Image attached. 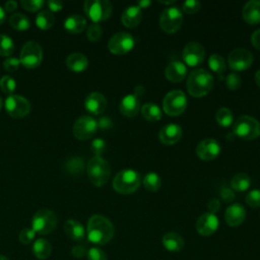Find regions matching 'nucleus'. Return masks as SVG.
Returning <instances> with one entry per match:
<instances>
[{
	"label": "nucleus",
	"instance_id": "nucleus-1",
	"mask_svg": "<svg viewBox=\"0 0 260 260\" xmlns=\"http://www.w3.org/2000/svg\"><path fill=\"white\" fill-rule=\"evenodd\" d=\"M87 239L96 245H106L115 234V228L112 221L104 215L94 214L89 217L86 228Z\"/></svg>",
	"mask_w": 260,
	"mask_h": 260
},
{
	"label": "nucleus",
	"instance_id": "nucleus-2",
	"mask_svg": "<svg viewBox=\"0 0 260 260\" xmlns=\"http://www.w3.org/2000/svg\"><path fill=\"white\" fill-rule=\"evenodd\" d=\"M213 76L203 68H197L189 73L187 78V90L193 98H202L212 88Z\"/></svg>",
	"mask_w": 260,
	"mask_h": 260
},
{
	"label": "nucleus",
	"instance_id": "nucleus-3",
	"mask_svg": "<svg viewBox=\"0 0 260 260\" xmlns=\"http://www.w3.org/2000/svg\"><path fill=\"white\" fill-rule=\"evenodd\" d=\"M86 173L89 181L95 187L104 186L111 176V166L102 156H93L86 166Z\"/></svg>",
	"mask_w": 260,
	"mask_h": 260
},
{
	"label": "nucleus",
	"instance_id": "nucleus-4",
	"mask_svg": "<svg viewBox=\"0 0 260 260\" xmlns=\"http://www.w3.org/2000/svg\"><path fill=\"white\" fill-rule=\"evenodd\" d=\"M141 184V177L138 172L125 169L120 171L113 179V188L116 192L128 195L134 193Z\"/></svg>",
	"mask_w": 260,
	"mask_h": 260
},
{
	"label": "nucleus",
	"instance_id": "nucleus-5",
	"mask_svg": "<svg viewBox=\"0 0 260 260\" xmlns=\"http://www.w3.org/2000/svg\"><path fill=\"white\" fill-rule=\"evenodd\" d=\"M233 133L244 140H254L260 136V123L251 116L243 115L234 123Z\"/></svg>",
	"mask_w": 260,
	"mask_h": 260
},
{
	"label": "nucleus",
	"instance_id": "nucleus-6",
	"mask_svg": "<svg viewBox=\"0 0 260 260\" xmlns=\"http://www.w3.org/2000/svg\"><path fill=\"white\" fill-rule=\"evenodd\" d=\"M57 225L56 213L48 208L39 209L31 218V229L36 234L48 235L52 233Z\"/></svg>",
	"mask_w": 260,
	"mask_h": 260
},
{
	"label": "nucleus",
	"instance_id": "nucleus-7",
	"mask_svg": "<svg viewBox=\"0 0 260 260\" xmlns=\"http://www.w3.org/2000/svg\"><path fill=\"white\" fill-rule=\"evenodd\" d=\"M83 9L86 16L93 23H99L107 20L111 16L113 7L108 0H86Z\"/></svg>",
	"mask_w": 260,
	"mask_h": 260
},
{
	"label": "nucleus",
	"instance_id": "nucleus-8",
	"mask_svg": "<svg viewBox=\"0 0 260 260\" xmlns=\"http://www.w3.org/2000/svg\"><path fill=\"white\" fill-rule=\"evenodd\" d=\"M187 107L186 94L179 89H174L168 92L162 101L164 112L171 116L177 117L184 113Z\"/></svg>",
	"mask_w": 260,
	"mask_h": 260
},
{
	"label": "nucleus",
	"instance_id": "nucleus-9",
	"mask_svg": "<svg viewBox=\"0 0 260 260\" xmlns=\"http://www.w3.org/2000/svg\"><path fill=\"white\" fill-rule=\"evenodd\" d=\"M43 59V50L38 42L29 41L25 43L20 51L19 61L20 65L25 68L32 69L41 65Z\"/></svg>",
	"mask_w": 260,
	"mask_h": 260
},
{
	"label": "nucleus",
	"instance_id": "nucleus-10",
	"mask_svg": "<svg viewBox=\"0 0 260 260\" xmlns=\"http://www.w3.org/2000/svg\"><path fill=\"white\" fill-rule=\"evenodd\" d=\"M183 13L177 6L166 8L159 16V26L167 34H175L183 24Z\"/></svg>",
	"mask_w": 260,
	"mask_h": 260
},
{
	"label": "nucleus",
	"instance_id": "nucleus-11",
	"mask_svg": "<svg viewBox=\"0 0 260 260\" xmlns=\"http://www.w3.org/2000/svg\"><path fill=\"white\" fill-rule=\"evenodd\" d=\"M5 111L7 114L15 119L25 117L30 111V103L27 99L19 94H10L4 102Z\"/></svg>",
	"mask_w": 260,
	"mask_h": 260
},
{
	"label": "nucleus",
	"instance_id": "nucleus-12",
	"mask_svg": "<svg viewBox=\"0 0 260 260\" xmlns=\"http://www.w3.org/2000/svg\"><path fill=\"white\" fill-rule=\"evenodd\" d=\"M98 121L90 116H81L73 124L72 132L78 140L91 138L98 130Z\"/></svg>",
	"mask_w": 260,
	"mask_h": 260
},
{
	"label": "nucleus",
	"instance_id": "nucleus-13",
	"mask_svg": "<svg viewBox=\"0 0 260 260\" xmlns=\"http://www.w3.org/2000/svg\"><path fill=\"white\" fill-rule=\"evenodd\" d=\"M135 45L134 38L126 32L120 31L115 34L108 43V49L115 55H124L130 52Z\"/></svg>",
	"mask_w": 260,
	"mask_h": 260
},
{
	"label": "nucleus",
	"instance_id": "nucleus-14",
	"mask_svg": "<svg viewBox=\"0 0 260 260\" xmlns=\"http://www.w3.org/2000/svg\"><path fill=\"white\" fill-rule=\"evenodd\" d=\"M253 63L252 53L244 48L234 49L228 57V64L235 71H243L251 67Z\"/></svg>",
	"mask_w": 260,
	"mask_h": 260
},
{
	"label": "nucleus",
	"instance_id": "nucleus-15",
	"mask_svg": "<svg viewBox=\"0 0 260 260\" xmlns=\"http://www.w3.org/2000/svg\"><path fill=\"white\" fill-rule=\"evenodd\" d=\"M205 57V49L198 42L188 43L183 50V60L190 67L201 64Z\"/></svg>",
	"mask_w": 260,
	"mask_h": 260
},
{
	"label": "nucleus",
	"instance_id": "nucleus-16",
	"mask_svg": "<svg viewBox=\"0 0 260 260\" xmlns=\"http://www.w3.org/2000/svg\"><path fill=\"white\" fill-rule=\"evenodd\" d=\"M220 145L217 140L213 138H205L201 140L196 146V154L202 160H213L220 153Z\"/></svg>",
	"mask_w": 260,
	"mask_h": 260
},
{
	"label": "nucleus",
	"instance_id": "nucleus-17",
	"mask_svg": "<svg viewBox=\"0 0 260 260\" xmlns=\"http://www.w3.org/2000/svg\"><path fill=\"white\" fill-rule=\"evenodd\" d=\"M219 225L218 218L215 214L205 212L201 214L196 221V231L203 237H208L214 234Z\"/></svg>",
	"mask_w": 260,
	"mask_h": 260
},
{
	"label": "nucleus",
	"instance_id": "nucleus-18",
	"mask_svg": "<svg viewBox=\"0 0 260 260\" xmlns=\"http://www.w3.org/2000/svg\"><path fill=\"white\" fill-rule=\"evenodd\" d=\"M85 110L92 115L102 114L107 108V100L101 92H90L84 100Z\"/></svg>",
	"mask_w": 260,
	"mask_h": 260
},
{
	"label": "nucleus",
	"instance_id": "nucleus-19",
	"mask_svg": "<svg viewBox=\"0 0 260 260\" xmlns=\"http://www.w3.org/2000/svg\"><path fill=\"white\" fill-rule=\"evenodd\" d=\"M182 128L177 124H168L164 126L158 132V139L166 145H173L177 143L182 137Z\"/></svg>",
	"mask_w": 260,
	"mask_h": 260
},
{
	"label": "nucleus",
	"instance_id": "nucleus-20",
	"mask_svg": "<svg viewBox=\"0 0 260 260\" xmlns=\"http://www.w3.org/2000/svg\"><path fill=\"white\" fill-rule=\"evenodd\" d=\"M246 218V210L244 206L240 203H234L230 205L224 213L225 222L230 226H239L241 225Z\"/></svg>",
	"mask_w": 260,
	"mask_h": 260
},
{
	"label": "nucleus",
	"instance_id": "nucleus-21",
	"mask_svg": "<svg viewBox=\"0 0 260 260\" xmlns=\"http://www.w3.org/2000/svg\"><path fill=\"white\" fill-rule=\"evenodd\" d=\"M186 75L187 67L181 61H172L165 69V76L171 82H181Z\"/></svg>",
	"mask_w": 260,
	"mask_h": 260
},
{
	"label": "nucleus",
	"instance_id": "nucleus-22",
	"mask_svg": "<svg viewBox=\"0 0 260 260\" xmlns=\"http://www.w3.org/2000/svg\"><path fill=\"white\" fill-rule=\"evenodd\" d=\"M119 109L123 116L128 118L135 117L140 110L139 98L134 93L125 95L120 103Z\"/></svg>",
	"mask_w": 260,
	"mask_h": 260
},
{
	"label": "nucleus",
	"instance_id": "nucleus-23",
	"mask_svg": "<svg viewBox=\"0 0 260 260\" xmlns=\"http://www.w3.org/2000/svg\"><path fill=\"white\" fill-rule=\"evenodd\" d=\"M141 20L142 10L137 5H131L127 7L121 15V21L123 25H125L128 28L136 27Z\"/></svg>",
	"mask_w": 260,
	"mask_h": 260
},
{
	"label": "nucleus",
	"instance_id": "nucleus-24",
	"mask_svg": "<svg viewBox=\"0 0 260 260\" xmlns=\"http://www.w3.org/2000/svg\"><path fill=\"white\" fill-rule=\"evenodd\" d=\"M242 16L244 20L251 25L260 22V1L251 0L248 1L242 10Z\"/></svg>",
	"mask_w": 260,
	"mask_h": 260
},
{
	"label": "nucleus",
	"instance_id": "nucleus-25",
	"mask_svg": "<svg viewBox=\"0 0 260 260\" xmlns=\"http://www.w3.org/2000/svg\"><path fill=\"white\" fill-rule=\"evenodd\" d=\"M162 245L170 252H178L184 248L183 237L176 232H169L162 237Z\"/></svg>",
	"mask_w": 260,
	"mask_h": 260
},
{
	"label": "nucleus",
	"instance_id": "nucleus-26",
	"mask_svg": "<svg viewBox=\"0 0 260 260\" xmlns=\"http://www.w3.org/2000/svg\"><path fill=\"white\" fill-rule=\"evenodd\" d=\"M65 234L73 241H82L85 237L83 225L76 219H68L64 224Z\"/></svg>",
	"mask_w": 260,
	"mask_h": 260
},
{
	"label": "nucleus",
	"instance_id": "nucleus-27",
	"mask_svg": "<svg viewBox=\"0 0 260 260\" xmlns=\"http://www.w3.org/2000/svg\"><path fill=\"white\" fill-rule=\"evenodd\" d=\"M66 66L73 72H82L88 66V60L81 53H72L66 58Z\"/></svg>",
	"mask_w": 260,
	"mask_h": 260
},
{
	"label": "nucleus",
	"instance_id": "nucleus-28",
	"mask_svg": "<svg viewBox=\"0 0 260 260\" xmlns=\"http://www.w3.org/2000/svg\"><path fill=\"white\" fill-rule=\"evenodd\" d=\"M86 26V19L79 14H71L64 20V28L70 34H80Z\"/></svg>",
	"mask_w": 260,
	"mask_h": 260
},
{
	"label": "nucleus",
	"instance_id": "nucleus-29",
	"mask_svg": "<svg viewBox=\"0 0 260 260\" xmlns=\"http://www.w3.org/2000/svg\"><path fill=\"white\" fill-rule=\"evenodd\" d=\"M32 253L38 259H47L52 253V245L46 239H38L32 245Z\"/></svg>",
	"mask_w": 260,
	"mask_h": 260
},
{
	"label": "nucleus",
	"instance_id": "nucleus-30",
	"mask_svg": "<svg viewBox=\"0 0 260 260\" xmlns=\"http://www.w3.org/2000/svg\"><path fill=\"white\" fill-rule=\"evenodd\" d=\"M141 115L147 122H156L161 119V110L153 103H145L141 108Z\"/></svg>",
	"mask_w": 260,
	"mask_h": 260
},
{
	"label": "nucleus",
	"instance_id": "nucleus-31",
	"mask_svg": "<svg viewBox=\"0 0 260 260\" xmlns=\"http://www.w3.org/2000/svg\"><path fill=\"white\" fill-rule=\"evenodd\" d=\"M250 185H251V179L245 173H238L231 180L232 189L239 192H244L248 190Z\"/></svg>",
	"mask_w": 260,
	"mask_h": 260
},
{
	"label": "nucleus",
	"instance_id": "nucleus-32",
	"mask_svg": "<svg viewBox=\"0 0 260 260\" xmlns=\"http://www.w3.org/2000/svg\"><path fill=\"white\" fill-rule=\"evenodd\" d=\"M55 23V16L53 12L48 10H42L38 13L36 16V24L41 29H49L51 28Z\"/></svg>",
	"mask_w": 260,
	"mask_h": 260
},
{
	"label": "nucleus",
	"instance_id": "nucleus-33",
	"mask_svg": "<svg viewBox=\"0 0 260 260\" xmlns=\"http://www.w3.org/2000/svg\"><path fill=\"white\" fill-rule=\"evenodd\" d=\"M142 183H143L144 188L147 191L155 192V191L159 190V188L161 186V179H160V177L156 173L150 172V173H147L143 177Z\"/></svg>",
	"mask_w": 260,
	"mask_h": 260
},
{
	"label": "nucleus",
	"instance_id": "nucleus-34",
	"mask_svg": "<svg viewBox=\"0 0 260 260\" xmlns=\"http://www.w3.org/2000/svg\"><path fill=\"white\" fill-rule=\"evenodd\" d=\"M9 24L17 30H25L30 26L28 17L22 13H14L9 17Z\"/></svg>",
	"mask_w": 260,
	"mask_h": 260
},
{
	"label": "nucleus",
	"instance_id": "nucleus-35",
	"mask_svg": "<svg viewBox=\"0 0 260 260\" xmlns=\"http://www.w3.org/2000/svg\"><path fill=\"white\" fill-rule=\"evenodd\" d=\"M215 120L221 127H230L234 123L233 112L225 107L219 108L215 114Z\"/></svg>",
	"mask_w": 260,
	"mask_h": 260
},
{
	"label": "nucleus",
	"instance_id": "nucleus-36",
	"mask_svg": "<svg viewBox=\"0 0 260 260\" xmlns=\"http://www.w3.org/2000/svg\"><path fill=\"white\" fill-rule=\"evenodd\" d=\"M64 167H65L66 171L71 175L80 174V173H82L83 168H84L83 159L79 156H72L66 160Z\"/></svg>",
	"mask_w": 260,
	"mask_h": 260
},
{
	"label": "nucleus",
	"instance_id": "nucleus-37",
	"mask_svg": "<svg viewBox=\"0 0 260 260\" xmlns=\"http://www.w3.org/2000/svg\"><path fill=\"white\" fill-rule=\"evenodd\" d=\"M208 66L213 72L217 74L223 73L226 68V64L223 57L218 54H212L208 58Z\"/></svg>",
	"mask_w": 260,
	"mask_h": 260
},
{
	"label": "nucleus",
	"instance_id": "nucleus-38",
	"mask_svg": "<svg viewBox=\"0 0 260 260\" xmlns=\"http://www.w3.org/2000/svg\"><path fill=\"white\" fill-rule=\"evenodd\" d=\"M14 51L12 39L4 34H0V56L9 57Z\"/></svg>",
	"mask_w": 260,
	"mask_h": 260
},
{
	"label": "nucleus",
	"instance_id": "nucleus-39",
	"mask_svg": "<svg viewBox=\"0 0 260 260\" xmlns=\"http://www.w3.org/2000/svg\"><path fill=\"white\" fill-rule=\"evenodd\" d=\"M0 88L6 94H13L16 88V82L14 78L9 75H4L0 79Z\"/></svg>",
	"mask_w": 260,
	"mask_h": 260
},
{
	"label": "nucleus",
	"instance_id": "nucleus-40",
	"mask_svg": "<svg viewBox=\"0 0 260 260\" xmlns=\"http://www.w3.org/2000/svg\"><path fill=\"white\" fill-rule=\"evenodd\" d=\"M103 34V28L99 23H91L86 30V37L90 42H98Z\"/></svg>",
	"mask_w": 260,
	"mask_h": 260
},
{
	"label": "nucleus",
	"instance_id": "nucleus-41",
	"mask_svg": "<svg viewBox=\"0 0 260 260\" xmlns=\"http://www.w3.org/2000/svg\"><path fill=\"white\" fill-rule=\"evenodd\" d=\"M225 84L230 90H237L242 84V78L237 72H232L226 76Z\"/></svg>",
	"mask_w": 260,
	"mask_h": 260
},
{
	"label": "nucleus",
	"instance_id": "nucleus-42",
	"mask_svg": "<svg viewBox=\"0 0 260 260\" xmlns=\"http://www.w3.org/2000/svg\"><path fill=\"white\" fill-rule=\"evenodd\" d=\"M246 203L252 208L259 207L260 206V190L259 189L251 190L246 195Z\"/></svg>",
	"mask_w": 260,
	"mask_h": 260
},
{
	"label": "nucleus",
	"instance_id": "nucleus-43",
	"mask_svg": "<svg viewBox=\"0 0 260 260\" xmlns=\"http://www.w3.org/2000/svg\"><path fill=\"white\" fill-rule=\"evenodd\" d=\"M21 6L30 12H35L43 8L45 2L43 0H21Z\"/></svg>",
	"mask_w": 260,
	"mask_h": 260
},
{
	"label": "nucleus",
	"instance_id": "nucleus-44",
	"mask_svg": "<svg viewBox=\"0 0 260 260\" xmlns=\"http://www.w3.org/2000/svg\"><path fill=\"white\" fill-rule=\"evenodd\" d=\"M36 237V232L31 229V228H25V229H22L18 235V239H19V242L24 244V245H27L29 243L32 242V240L35 239Z\"/></svg>",
	"mask_w": 260,
	"mask_h": 260
},
{
	"label": "nucleus",
	"instance_id": "nucleus-45",
	"mask_svg": "<svg viewBox=\"0 0 260 260\" xmlns=\"http://www.w3.org/2000/svg\"><path fill=\"white\" fill-rule=\"evenodd\" d=\"M106 147H107V144H106L105 140L102 138L93 139L90 144V149L95 154L94 156H101L104 153V151L106 150Z\"/></svg>",
	"mask_w": 260,
	"mask_h": 260
},
{
	"label": "nucleus",
	"instance_id": "nucleus-46",
	"mask_svg": "<svg viewBox=\"0 0 260 260\" xmlns=\"http://www.w3.org/2000/svg\"><path fill=\"white\" fill-rule=\"evenodd\" d=\"M200 8H201V3L199 1H195V0L185 1L182 5L183 11L188 14H195L200 10Z\"/></svg>",
	"mask_w": 260,
	"mask_h": 260
},
{
	"label": "nucleus",
	"instance_id": "nucleus-47",
	"mask_svg": "<svg viewBox=\"0 0 260 260\" xmlns=\"http://www.w3.org/2000/svg\"><path fill=\"white\" fill-rule=\"evenodd\" d=\"M87 260H108L106 253L99 247H91L87 250Z\"/></svg>",
	"mask_w": 260,
	"mask_h": 260
},
{
	"label": "nucleus",
	"instance_id": "nucleus-48",
	"mask_svg": "<svg viewBox=\"0 0 260 260\" xmlns=\"http://www.w3.org/2000/svg\"><path fill=\"white\" fill-rule=\"evenodd\" d=\"M19 65H20L19 58H15V57H8L3 62V68L6 72L16 71L18 69Z\"/></svg>",
	"mask_w": 260,
	"mask_h": 260
},
{
	"label": "nucleus",
	"instance_id": "nucleus-49",
	"mask_svg": "<svg viewBox=\"0 0 260 260\" xmlns=\"http://www.w3.org/2000/svg\"><path fill=\"white\" fill-rule=\"evenodd\" d=\"M219 195H220V198L225 203H231L235 199V193H234L233 189L228 186L221 187V189L219 191Z\"/></svg>",
	"mask_w": 260,
	"mask_h": 260
},
{
	"label": "nucleus",
	"instance_id": "nucleus-50",
	"mask_svg": "<svg viewBox=\"0 0 260 260\" xmlns=\"http://www.w3.org/2000/svg\"><path fill=\"white\" fill-rule=\"evenodd\" d=\"M71 254L75 258H82V257L86 256L87 250H86L85 246H83V245H76L71 249Z\"/></svg>",
	"mask_w": 260,
	"mask_h": 260
},
{
	"label": "nucleus",
	"instance_id": "nucleus-51",
	"mask_svg": "<svg viewBox=\"0 0 260 260\" xmlns=\"http://www.w3.org/2000/svg\"><path fill=\"white\" fill-rule=\"evenodd\" d=\"M207 208L209 210L208 212L215 214L220 208V201L217 198H211L207 203Z\"/></svg>",
	"mask_w": 260,
	"mask_h": 260
},
{
	"label": "nucleus",
	"instance_id": "nucleus-52",
	"mask_svg": "<svg viewBox=\"0 0 260 260\" xmlns=\"http://www.w3.org/2000/svg\"><path fill=\"white\" fill-rule=\"evenodd\" d=\"M47 5L49 7V10L51 12H56L60 11L63 8V3L61 1H56V0H50L47 2Z\"/></svg>",
	"mask_w": 260,
	"mask_h": 260
},
{
	"label": "nucleus",
	"instance_id": "nucleus-53",
	"mask_svg": "<svg viewBox=\"0 0 260 260\" xmlns=\"http://www.w3.org/2000/svg\"><path fill=\"white\" fill-rule=\"evenodd\" d=\"M251 43L252 45L260 51V28L255 30L251 36Z\"/></svg>",
	"mask_w": 260,
	"mask_h": 260
},
{
	"label": "nucleus",
	"instance_id": "nucleus-54",
	"mask_svg": "<svg viewBox=\"0 0 260 260\" xmlns=\"http://www.w3.org/2000/svg\"><path fill=\"white\" fill-rule=\"evenodd\" d=\"M98 127L102 128V129H108L110 127H112V121L111 119H109L108 117H102L99 121H98Z\"/></svg>",
	"mask_w": 260,
	"mask_h": 260
},
{
	"label": "nucleus",
	"instance_id": "nucleus-55",
	"mask_svg": "<svg viewBox=\"0 0 260 260\" xmlns=\"http://www.w3.org/2000/svg\"><path fill=\"white\" fill-rule=\"evenodd\" d=\"M17 7V3L16 1H13V0H10V1H7L4 5V8H5V11H8V12H12L16 9Z\"/></svg>",
	"mask_w": 260,
	"mask_h": 260
},
{
	"label": "nucleus",
	"instance_id": "nucleus-56",
	"mask_svg": "<svg viewBox=\"0 0 260 260\" xmlns=\"http://www.w3.org/2000/svg\"><path fill=\"white\" fill-rule=\"evenodd\" d=\"M151 4V1H145V0H142V1H139L137 3V6L142 9V8H147L149 5Z\"/></svg>",
	"mask_w": 260,
	"mask_h": 260
},
{
	"label": "nucleus",
	"instance_id": "nucleus-57",
	"mask_svg": "<svg viewBox=\"0 0 260 260\" xmlns=\"http://www.w3.org/2000/svg\"><path fill=\"white\" fill-rule=\"evenodd\" d=\"M5 20V10L0 6V24H2Z\"/></svg>",
	"mask_w": 260,
	"mask_h": 260
},
{
	"label": "nucleus",
	"instance_id": "nucleus-58",
	"mask_svg": "<svg viewBox=\"0 0 260 260\" xmlns=\"http://www.w3.org/2000/svg\"><path fill=\"white\" fill-rule=\"evenodd\" d=\"M255 82H256V84L260 87V70H258L257 72H256V74H255Z\"/></svg>",
	"mask_w": 260,
	"mask_h": 260
},
{
	"label": "nucleus",
	"instance_id": "nucleus-59",
	"mask_svg": "<svg viewBox=\"0 0 260 260\" xmlns=\"http://www.w3.org/2000/svg\"><path fill=\"white\" fill-rule=\"evenodd\" d=\"M160 4H165V5H171V4H174L176 2V0H171V1H162V0H159L158 1Z\"/></svg>",
	"mask_w": 260,
	"mask_h": 260
},
{
	"label": "nucleus",
	"instance_id": "nucleus-60",
	"mask_svg": "<svg viewBox=\"0 0 260 260\" xmlns=\"http://www.w3.org/2000/svg\"><path fill=\"white\" fill-rule=\"evenodd\" d=\"M0 260H9L7 257H5L4 255H0Z\"/></svg>",
	"mask_w": 260,
	"mask_h": 260
},
{
	"label": "nucleus",
	"instance_id": "nucleus-61",
	"mask_svg": "<svg viewBox=\"0 0 260 260\" xmlns=\"http://www.w3.org/2000/svg\"><path fill=\"white\" fill-rule=\"evenodd\" d=\"M1 108H2V100L0 98V110H1Z\"/></svg>",
	"mask_w": 260,
	"mask_h": 260
}]
</instances>
